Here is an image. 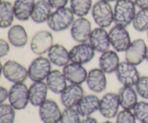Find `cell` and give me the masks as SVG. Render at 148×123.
<instances>
[{
    "instance_id": "obj_44",
    "label": "cell",
    "mask_w": 148,
    "mask_h": 123,
    "mask_svg": "<svg viewBox=\"0 0 148 123\" xmlns=\"http://www.w3.org/2000/svg\"><path fill=\"white\" fill-rule=\"evenodd\" d=\"M147 39H148V31L147 32Z\"/></svg>"
},
{
    "instance_id": "obj_33",
    "label": "cell",
    "mask_w": 148,
    "mask_h": 123,
    "mask_svg": "<svg viewBox=\"0 0 148 123\" xmlns=\"http://www.w3.org/2000/svg\"><path fill=\"white\" fill-rule=\"evenodd\" d=\"M80 115L75 107L65 108L59 123H81Z\"/></svg>"
},
{
    "instance_id": "obj_9",
    "label": "cell",
    "mask_w": 148,
    "mask_h": 123,
    "mask_svg": "<svg viewBox=\"0 0 148 123\" xmlns=\"http://www.w3.org/2000/svg\"><path fill=\"white\" fill-rule=\"evenodd\" d=\"M115 73L117 79L123 86H135L141 77L140 72L137 69V66L126 60L120 63Z\"/></svg>"
},
{
    "instance_id": "obj_32",
    "label": "cell",
    "mask_w": 148,
    "mask_h": 123,
    "mask_svg": "<svg viewBox=\"0 0 148 123\" xmlns=\"http://www.w3.org/2000/svg\"><path fill=\"white\" fill-rule=\"evenodd\" d=\"M133 112L137 120L140 123H148V102H138L133 109Z\"/></svg>"
},
{
    "instance_id": "obj_6",
    "label": "cell",
    "mask_w": 148,
    "mask_h": 123,
    "mask_svg": "<svg viewBox=\"0 0 148 123\" xmlns=\"http://www.w3.org/2000/svg\"><path fill=\"white\" fill-rule=\"evenodd\" d=\"M9 102L16 110L25 109L28 104L29 88L24 83L13 84L9 90Z\"/></svg>"
},
{
    "instance_id": "obj_21",
    "label": "cell",
    "mask_w": 148,
    "mask_h": 123,
    "mask_svg": "<svg viewBox=\"0 0 148 123\" xmlns=\"http://www.w3.org/2000/svg\"><path fill=\"white\" fill-rule=\"evenodd\" d=\"M7 39L13 47L22 48L27 46L28 43V35L23 25L14 24L9 28Z\"/></svg>"
},
{
    "instance_id": "obj_35",
    "label": "cell",
    "mask_w": 148,
    "mask_h": 123,
    "mask_svg": "<svg viewBox=\"0 0 148 123\" xmlns=\"http://www.w3.org/2000/svg\"><path fill=\"white\" fill-rule=\"evenodd\" d=\"M135 115L131 110L123 109L116 116V123H136Z\"/></svg>"
},
{
    "instance_id": "obj_24",
    "label": "cell",
    "mask_w": 148,
    "mask_h": 123,
    "mask_svg": "<svg viewBox=\"0 0 148 123\" xmlns=\"http://www.w3.org/2000/svg\"><path fill=\"white\" fill-rule=\"evenodd\" d=\"M117 94L120 106L123 109L132 110L138 103V94L133 86H123Z\"/></svg>"
},
{
    "instance_id": "obj_36",
    "label": "cell",
    "mask_w": 148,
    "mask_h": 123,
    "mask_svg": "<svg viewBox=\"0 0 148 123\" xmlns=\"http://www.w3.org/2000/svg\"><path fill=\"white\" fill-rule=\"evenodd\" d=\"M10 43L4 39H0V57L4 58L10 53Z\"/></svg>"
},
{
    "instance_id": "obj_31",
    "label": "cell",
    "mask_w": 148,
    "mask_h": 123,
    "mask_svg": "<svg viewBox=\"0 0 148 123\" xmlns=\"http://www.w3.org/2000/svg\"><path fill=\"white\" fill-rule=\"evenodd\" d=\"M16 109L10 104L0 105V123H14Z\"/></svg>"
},
{
    "instance_id": "obj_3",
    "label": "cell",
    "mask_w": 148,
    "mask_h": 123,
    "mask_svg": "<svg viewBox=\"0 0 148 123\" xmlns=\"http://www.w3.org/2000/svg\"><path fill=\"white\" fill-rule=\"evenodd\" d=\"M91 15L95 24L100 27L107 28L114 22V9L111 4L106 1L98 0L93 4Z\"/></svg>"
},
{
    "instance_id": "obj_11",
    "label": "cell",
    "mask_w": 148,
    "mask_h": 123,
    "mask_svg": "<svg viewBox=\"0 0 148 123\" xmlns=\"http://www.w3.org/2000/svg\"><path fill=\"white\" fill-rule=\"evenodd\" d=\"M147 46L145 41L142 38L136 39L132 41L125 53V60L134 65L139 66L146 59Z\"/></svg>"
},
{
    "instance_id": "obj_29",
    "label": "cell",
    "mask_w": 148,
    "mask_h": 123,
    "mask_svg": "<svg viewBox=\"0 0 148 123\" xmlns=\"http://www.w3.org/2000/svg\"><path fill=\"white\" fill-rule=\"evenodd\" d=\"M92 0H69V8L76 17H85L91 12Z\"/></svg>"
},
{
    "instance_id": "obj_23",
    "label": "cell",
    "mask_w": 148,
    "mask_h": 123,
    "mask_svg": "<svg viewBox=\"0 0 148 123\" xmlns=\"http://www.w3.org/2000/svg\"><path fill=\"white\" fill-rule=\"evenodd\" d=\"M118 52L108 50L101 53L99 58V68L106 73H113L116 71L120 64Z\"/></svg>"
},
{
    "instance_id": "obj_18",
    "label": "cell",
    "mask_w": 148,
    "mask_h": 123,
    "mask_svg": "<svg viewBox=\"0 0 148 123\" xmlns=\"http://www.w3.org/2000/svg\"><path fill=\"white\" fill-rule=\"evenodd\" d=\"M64 75L67 82L72 84L81 85L86 82L88 72L83 65L70 62L63 68Z\"/></svg>"
},
{
    "instance_id": "obj_13",
    "label": "cell",
    "mask_w": 148,
    "mask_h": 123,
    "mask_svg": "<svg viewBox=\"0 0 148 123\" xmlns=\"http://www.w3.org/2000/svg\"><path fill=\"white\" fill-rule=\"evenodd\" d=\"M120 103L118 94L113 92L105 94L100 100L99 109L101 115L106 119H113L117 116Z\"/></svg>"
},
{
    "instance_id": "obj_22",
    "label": "cell",
    "mask_w": 148,
    "mask_h": 123,
    "mask_svg": "<svg viewBox=\"0 0 148 123\" xmlns=\"http://www.w3.org/2000/svg\"><path fill=\"white\" fill-rule=\"evenodd\" d=\"M101 99L95 94H88L82 97L76 107L81 117L88 118L99 109Z\"/></svg>"
},
{
    "instance_id": "obj_17",
    "label": "cell",
    "mask_w": 148,
    "mask_h": 123,
    "mask_svg": "<svg viewBox=\"0 0 148 123\" xmlns=\"http://www.w3.org/2000/svg\"><path fill=\"white\" fill-rule=\"evenodd\" d=\"M106 73L100 68H95L88 71L86 84L88 89L92 92L100 94L103 92L107 87Z\"/></svg>"
},
{
    "instance_id": "obj_20",
    "label": "cell",
    "mask_w": 148,
    "mask_h": 123,
    "mask_svg": "<svg viewBox=\"0 0 148 123\" xmlns=\"http://www.w3.org/2000/svg\"><path fill=\"white\" fill-rule=\"evenodd\" d=\"M46 82H34L29 87V100L33 107H40L47 99L49 91Z\"/></svg>"
},
{
    "instance_id": "obj_43",
    "label": "cell",
    "mask_w": 148,
    "mask_h": 123,
    "mask_svg": "<svg viewBox=\"0 0 148 123\" xmlns=\"http://www.w3.org/2000/svg\"><path fill=\"white\" fill-rule=\"evenodd\" d=\"M103 123H114V122H112L111 121H106V122H103Z\"/></svg>"
},
{
    "instance_id": "obj_34",
    "label": "cell",
    "mask_w": 148,
    "mask_h": 123,
    "mask_svg": "<svg viewBox=\"0 0 148 123\" xmlns=\"http://www.w3.org/2000/svg\"><path fill=\"white\" fill-rule=\"evenodd\" d=\"M137 94L144 99L148 100V76H141L140 80L135 85Z\"/></svg>"
},
{
    "instance_id": "obj_30",
    "label": "cell",
    "mask_w": 148,
    "mask_h": 123,
    "mask_svg": "<svg viewBox=\"0 0 148 123\" xmlns=\"http://www.w3.org/2000/svg\"><path fill=\"white\" fill-rule=\"evenodd\" d=\"M134 30L140 33L148 31V8L140 9L132 22Z\"/></svg>"
},
{
    "instance_id": "obj_41",
    "label": "cell",
    "mask_w": 148,
    "mask_h": 123,
    "mask_svg": "<svg viewBox=\"0 0 148 123\" xmlns=\"http://www.w3.org/2000/svg\"><path fill=\"white\" fill-rule=\"evenodd\" d=\"M101 1H106V2L108 3H112V2H116L118 1L119 0H101Z\"/></svg>"
},
{
    "instance_id": "obj_5",
    "label": "cell",
    "mask_w": 148,
    "mask_h": 123,
    "mask_svg": "<svg viewBox=\"0 0 148 123\" xmlns=\"http://www.w3.org/2000/svg\"><path fill=\"white\" fill-rule=\"evenodd\" d=\"M4 77L13 84L24 83L28 78V70L25 66L14 60H8L2 65Z\"/></svg>"
},
{
    "instance_id": "obj_40",
    "label": "cell",
    "mask_w": 148,
    "mask_h": 123,
    "mask_svg": "<svg viewBox=\"0 0 148 123\" xmlns=\"http://www.w3.org/2000/svg\"><path fill=\"white\" fill-rule=\"evenodd\" d=\"M81 123H98V122L95 118H92V117H88V118H85V119L81 122Z\"/></svg>"
},
{
    "instance_id": "obj_25",
    "label": "cell",
    "mask_w": 148,
    "mask_h": 123,
    "mask_svg": "<svg viewBox=\"0 0 148 123\" xmlns=\"http://www.w3.org/2000/svg\"><path fill=\"white\" fill-rule=\"evenodd\" d=\"M51 6L48 0H38L32 13V21L36 24H43L47 22L51 14L53 12Z\"/></svg>"
},
{
    "instance_id": "obj_28",
    "label": "cell",
    "mask_w": 148,
    "mask_h": 123,
    "mask_svg": "<svg viewBox=\"0 0 148 123\" xmlns=\"http://www.w3.org/2000/svg\"><path fill=\"white\" fill-rule=\"evenodd\" d=\"M15 18L13 3L7 0H1L0 4V27L10 28L12 26Z\"/></svg>"
},
{
    "instance_id": "obj_19",
    "label": "cell",
    "mask_w": 148,
    "mask_h": 123,
    "mask_svg": "<svg viewBox=\"0 0 148 123\" xmlns=\"http://www.w3.org/2000/svg\"><path fill=\"white\" fill-rule=\"evenodd\" d=\"M47 55L52 64L57 67L64 68L71 62L69 51L62 44H53Z\"/></svg>"
},
{
    "instance_id": "obj_39",
    "label": "cell",
    "mask_w": 148,
    "mask_h": 123,
    "mask_svg": "<svg viewBox=\"0 0 148 123\" xmlns=\"http://www.w3.org/2000/svg\"><path fill=\"white\" fill-rule=\"evenodd\" d=\"M137 7L140 9L148 8V0H134Z\"/></svg>"
},
{
    "instance_id": "obj_27",
    "label": "cell",
    "mask_w": 148,
    "mask_h": 123,
    "mask_svg": "<svg viewBox=\"0 0 148 123\" xmlns=\"http://www.w3.org/2000/svg\"><path fill=\"white\" fill-rule=\"evenodd\" d=\"M36 3V0H14L13 6L15 18L21 22L30 20Z\"/></svg>"
},
{
    "instance_id": "obj_15",
    "label": "cell",
    "mask_w": 148,
    "mask_h": 123,
    "mask_svg": "<svg viewBox=\"0 0 148 123\" xmlns=\"http://www.w3.org/2000/svg\"><path fill=\"white\" fill-rule=\"evenodd\" d=\"M60 100L65 108L76 107L84 95V89L81 85L72 84L67 86L62 92Z\"/></svg>"
},
{
    "instance_id": "obj_4",
    "label": "cell",
    "mask_w": 148,
    "mask_h": 123,
    "mask_svg": "<svg viewBox=\"0 0 148 123\" xmlns=\"http://www.w3.org/2000/svg\"><path fill=\"white\" fill-rule=\"evenodd\" d=\"M28 77L32 82L46 80L52 71V63L49 58L38 56L29 65Z\"/></svg>"
},
{
    "instance_id": "obj_14",
    "label": "cell",
    "mask_w": 148,
    "mask_h": 123,
    "mask_svg": "<svg viewBox=\"0 0 148 123\" xmlns=\"http://www.w3.org/2000/svg\"><path fill=\"white\" fill-rule=\"evenodd\" d=\"M38 113L43 123H59L62 115L58 104L52 99H46L39 107Z\"/></svg>"
},
{
    "instance_id": "obj_8",
    "label": "cell",
    "mask_w": 148,
    "mask_h": 123,
    "mask_svg": "<svg viewBox=\"0 0 148 123\" xmlns=\"http://www.w3.org/2000/svg\"><path fill=\"white\" fill-rule=\"evenodd\" d=\"M53 45V36L50 31L40 30L37 32L30 40L31 51L37 56H43L48 53Z\"/></svg>"
},
{
    "instance_id": "obj_10",
    "label": "cell",
    "mask_w": 148,
    "mask_h": 123,
    "mask_svg": "<svg viewBox=\"0 0 148 123\" xmlns=\"http://www.w3.org/2000/svg\"><path fill=\"white\" fill-rule=\"evenodd\" d=\"M92 31V24L85 17L75 19L70 27L71 37L77 43L89 42Z\"/></svg>"
},
{
    "instance_id": "obj_16",
    "label": "cell",
    "mask_w": 148,
    "mask_h": 123,
    "mask_svg": "<svg viewBox=\"0 0 148 123\" xmlns=\"http://www.w3.org/2000/svg\"><path fill=\"white\" fill-rule=\"evenodd\" d=\"M89 43L95 51L100 53L108 50L111 46L108 32L106 28L100 27H95L92 30L89 39Z\"/></svg>"
},
{
    "instance_id": "obj_42",
    "label": "cell",
    "mask_w": 148,
    "mask_h": 123,
    "mask_svg": "<svg viewBox=\"0 0 148 123\" xmlns=\"http://www.w3.org/2000/svg\"><path fill=\"white\" fill-rule=\"evenodd\" d=\"M146 60L148 62V47H147V53H146Z\"/></svg>"
},
{
    "instance_id": "obj_7",
    "label": "cell",
    "mask_w": 148,
    "mask_h": 123,
    "mask_svg": "<svg viewBox=\"0 0 148 123\" xmlns=\"http://www.w3.org/2000/svg\"><path fill=\"white\" fill-rule=\"evenodd\" d=\"M111 47L119 53L125 52L131 44V37L125 27L115 24L108 32Z\"/></svg>"
},
{
    "instance_id": "obj_1",
    "label": "cell",
    "mask_w": 148,
    "mask_h": 123,
    "mask_svg": "<svg viewBox=\"0 0 148 123\" xmlns=\"http://www.w3.org/2000/svg\"><path fill=\"white\" fill-rule=\"evenodd\" d=\"M137 13V6L134 0H119L114 7L115 24L127 27L132 24Z\"/></svg>"
},
{
    "instance_id": "obj_38",
    "label": "cell",
    "mask_w": 148,
    "mask_h": 123,
    "mask_svg": "<svg viewBox=\"0 0 148 123\" xmlns=\"http://www.w3.org/2000/svg\"><path fill=\"white\" fill-rule=\"evenodd\" d=\"M9 97V91L4 86L0 87V105L4 103Z\"/></svg>"
},
{
    "instance_id": "obj_26",
    "label": "cell",
    "mask_w": 148,
    "mask_h": 123,
    "mask_svg": "<svg viewBox=\"0 0 148 123\" xmlns=\"http://www.w3.org/2000/svg\"><path fill=\"white\" fill-rule=\"evenodd\" d=\"M46 82L49 90L56 94H61L67 86V80L63 72L59 70H52Z\"/></svg>"
},
{
    "instance_id": "obj_37",
    "label": "cell",
    "mask_w": 148,
    "mask_h": 123,
    "mask_svg": "<svg viewBox=\"0 0 148 123\" xmlns=\"http://www.w3.org/2000/svg\"><path fill=\"white\" fill-rule=\"evenodd\" d=\"M48 1L53 10L66 7L68 3L69 2V0H48Z\"/></svg>"
},
{
    "instance_id": "obj_2",
    "label": "cell",
    "mask_w": 148,
    "mask_h": 123,
    "mask_svg": "<svg viewBox=\"0 0 148 123\" xmlns=\"http://www.w3.org/2000/svg\"><path fill=\"white\" fill-rule=\"evenodd\" d=\"M75 16L69 7L57 9L53 11L46 23L51 30L60 33L70 28L75 20Z\"/></svg>"
},
{
    "instance_id": "obj_12",
    "label": "cell",
    "mask_w": 148,
    "mask_h": 123,
    "mask_svg": "<svg viewBox=\"0 0 148 123\" xmlns=\"http://www.w3.org/2000/svg\"><path fill=\"white\" fill-rule=\"evenodd\" d=\"M95 52L90 43H77L69 50L71 62L81 65L87 64L94 58Z\"/></svg>"
}]
</instances>
